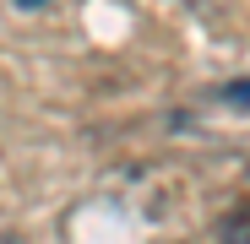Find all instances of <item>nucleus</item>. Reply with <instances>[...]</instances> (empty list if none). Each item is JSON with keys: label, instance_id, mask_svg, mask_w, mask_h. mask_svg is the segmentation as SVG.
<instances>
[{"label": "nucleus", "instance_id": "1", "mask_svg": "<svg viewBox=\"0 0 250 244\" xmlns=\"http://www.w3.org/2000/svg\"><path fill=\"white\" fill-rule=\"evenodd\" d=\"M218 103H223V109L250 114V81H234V87H223V93H218Z\"/></svg>", "mask_w": 250, "mask_h": 244}, {"label": "nucleus", "instance_id": "2", "mask_svg": "<svg viewBox=\"0 0 250 244\" xmlns=\"http://www.w3.org/2000/svg\"><path fill=\"white\" fill-rule=\"evenodd\" d=\"M17 6H27V11H33V6H49V0H17Z\"/></svg>", "mask_w": 250, "mask_h": 244}]
</instances>
